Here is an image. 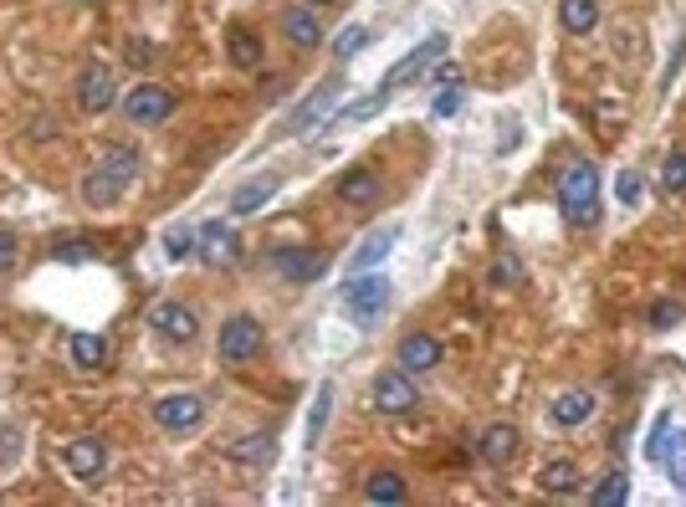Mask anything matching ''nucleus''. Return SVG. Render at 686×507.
Returning <instances> with one entry per match:
<instances>
[{"instance_id": "nucleus-1", "label": "nucleus", "mask_w": 686, "mask_h": 507, "mask_svg": "<svg viewBox=\"0 0 686 507\" xmlns=\"http://www.w3.org/2000/svg\"><path fill=\"white\" fill-rule=\"evenodd\" d=\"M559 205H564V221L569 226H594L599 221V175L594 164H569L559 175Z\"/></svg>"}, {"instance_id": "nucleus-2", "label": "nucleus", "mask_w": 686, "mask_h": 507, "mask_svg": "<svg viewBox=\"0 0 686 507\" xmlns=\"http://www.w3.org/2000/svg\"><path fill=\"white\" fill-rule=\"evenodd\" d=\"M343 313H349L354 323H374L384 313V303H390V282H384L374 267L369 272H354L349 282H343Z\"/></svg>"}, {"instance_id": "nucleus-3", "label": "nucleus", "mask_w": 686, "mask_h": 507, "mask_svg": "<svg viewBox=\"0 0 686 507\" xmlns=\"http://www.w3.org/2000/svg\"><path fill=\"white\" fill-rule=\"evenodd\" d=\"M262 344H267L262 318L236 313V318L221 323V344H216V354H221V364H251L256 354H262Z\"/></svg>"}, {"instance_id": "nucleus-4", "label": "nucleus", "mask_w": 686, "mask_h": 507, "mask_svg": "<svg viewBox=\"0 0 686 507\" xmlns=\"http://www.w3.org/2000/svg\"><path fill=\"white\" fill-rule=\"evenodd\" d=\"M169 113H175V93L159 88V82H139V88L123 98V118L139 123V129H154V123H164Z\"/></svg>"}, {"instance_id": "nucleus-5", "label": "nucleus", "mask_w": 686, "mask_h": 507, "mask_svg": "<svg viewBox=\"0 0 686 507\" xmlns=\"http://www.w3.org/2000/svg\"><path fill=\"white\" fill-rule=\"evenodd\" d=\"M205 420V400L200 395H159L154 400V426L159 431H169V436H185V431H195Z\"/></svg>"}, {"instance_id": "nucleus-6", "label": "nucleus", "mask_w": 686, "mask_h": 507, "mask_svg": "<svg viewBox=\"0 0 686 507\" xmlns=\"http://www.w3.org/2000/svg\"><path fill=\"white\" fill-rule=\"evenodd\" d=\"M415 379H410V369H384L379 379H374V410L379 415H405V410H415Z\"/></svg>"}, {"instance_id": "nucleus-7", "label": "nucleus", "mask_w": 686, "mask_h": 507, "mask_svg": "<svg viewBox=\"0 0 686 507\" xmlns=\"http://www.w3.org/2000/svg\"><path fill=\"white\" fill-rule=\"evenodd\" d=\"M62 461H67V472H72L77 482H98L103 467H108V446H103L98 436H77V441L62 446Z\"/></svg>"}, {"instance_id": "nucleus-8", "label": "nucleus", "mask_w": 686, "mask_h": 507, "mask_svg": "<svg viewBox=\"0 0 686 507\" xmlns=\"http://www.w3.org/2000/svg\"><path fill=\"white\" fill-rule=\"evenodd\" d=\"M149 328H154L159 338H169V344H190V338L200 333V318H195L190 303H154Z\"/></svg>"}, {"instance_id": "nucleus-9", "label": "nucleus", "mask_w": 686, "mask_h": 507, "mask_svg": "<svg viewBox=\"0 0 686 507\" xmlns=\"http://www.w3.org/2000/svg\"><path fill=\"white\" fill-rule=\"evenodd\" d=\"M118 98V82H113V72L103 67V62H93V67H82V77H77V108L82 113H108V103Z\"/></svg>"}, {"instance_id": "nucleus-10", "label": "nucleus", "mask_w": 686, "mask_h": 507, "mask_svg": "<svg viewBox=\"0 0 686 507\" xmlns=\"http://www.w3.org/2000/svg\"><path fill=\"white\" fill-rule=\"evenodd\" d=\"M272 267L287 282H318L328 272V257L323 251H303V246H282V251H272Z\"/></svg>"}, {"instance_id": "nucleus-11", "label": "nucleus", "mask_w": 686, "mask_h": 507, "mask_svg": "<svg viewBox=\"0 0 686 507\" xmlns=\"http://www.w3.org/2000/svg\"><path fill=\"white\" fill-rule=\"evenodd\" d=\"M441 57H446V36L420 41V47H415V52H410V57L390 72V77H384L379 88H384V93H395V88H405V82H415V77H420V67H431V62H441Z\"/></svg>"}, {"instance_id": "nucleus-12", "label": "nucleus", "mask_w": 686, "mask_h": 507, "mask_svg": "<svg viewBox=\"0 0 686 507\" xmlns=\"http://www.w3.org/2000/svg\"><path fill=\"white\" fill-rule=\"evenodd\" d=\"M338 88H343V82L338 77H328L323 82V88H313V98L303 103V108H297L287 123H282V134H313L318 129V123H323V113H328V103L338 98Z\"/></svg>"}, {"instance_id": "nucleus-13", "label": "nucleus", "mask_w": 686, "mask_h": 507, "mask_svg": "<svg viewBox=\"0 0 686 507\" xmlns=\"http://www.w3.org/2000/svg\"><path fill=\"white\" fill-rule=\"evenodd\" d=\"M395 359H400V369H410V374L436 369V364H441V338H431V333H410V338H400Z\"/></svg>"}, {"instance_id": "nucleus-14", "label": "nucleus", "mask_w": 686, "mask_h": 507, "mask_svg": "<svg viewBox=\"0 0 686 507\" xmlns=\"http://www.w3.org/2000/svg\"><path fill=\"white\" fill-rule=\"evenodd\" d=\"M282 36L292 41V47H303V52L323 47V26H318V16L303 11V6H287V11H282Z\"/></svg>"}, {"instance_id": "nucleus-15", "label": "nucleus", "mask_w": 686, "mask_h": 507, "mask_svg": "<svg viewBox=\"0 0 686 507\" xmlns=\"http://www.w3.org/2000/svg\"><path fill=\"white\" fill-rule=\"evenodd\" d=\"M98 169H103V175H113V180L128 190V185L139 180V169H144V154L128 149V144H108V149L98 154Z\"/></svg>"}, {"instance_id": "nucleus-16", "label": "nucleus", "mask_w": 686, "mask_h": 507, "mask_svg": "<svg viewBox=\"0 0 686 507\" xmlns=\"http://www.w3.org/2000/svg\"><path fill=\"white\" fill-rule=\"evenodd\" d=\"M200 257L210 262V267H221V262H236V231L226 226V221H210V226H200Z\"/></svg>"}, {"instance_id": "nucleus-17", "label": "nucleus", "mask_w": 686, "mask_h": 507, "mask_svg": "<svg viewBox=\"0 0 686 507\" xmlns=\"http://www.w3.org/2000/svg\"><path fill=\"white\" fill-rule=\"evenodd\" d=\"M594 415V395L589 390H569V395H559V400H553L548 405V420H553V426H584V420Z\"/></svg>"}, {"instance_id": "nucleus-18", "label": "nucleus", "mask_w": 686, "mask_h": 507, "mask_svg": "<svg viewBox=\"0 0 686 507\" xmlns=\"http://www.w3.org/2000/svg\"><path fill=\"white\" fill-rule=\"evenodd\" d=\"M518 426H487V436H482V461L487 467H507L512 456H518Z\"/></svg>"}, {"instance_id": "nucleus-19", "label": "nucleus", "mask_w": 686, "mask_h": 507, "mask_svg": "<svg viewBox=\"0 0 686 507\" xmlns=\"http://www.w3.org/2000/svg\"><path fill=\"white\" fill-rule=\"evenodd\" d=\"M67 354H72V364L77 369H103L108 364V338L103 333H72V344H67Z\"/></svg>"}, {"instance_id": "nucleus-20", "label": "nucleus", "mask_w": 686, "mask_h": 507, "mask_svg": "<svg viewBox=\"0 0 686 507\" xmlns=\"http://www.w3.org/2000/svg\"><path fill=\"white\" fill-rule=\"evenodd\" d=\"M395 236H400V226H384V231H374L359 251H354V262H349V272H369V267H379L384 257L395 251Z\"/></svg>"}, {"instance_id": "nucleus-21", "label": "nucleus", "mask_w": 686, "mask_h": 507, "mask_svg": "<svg viewBox=\"0 0 686 507\" xmlns=\"http://www.w3.org/2000/svg\"><path fill=\"white\" fill-rule=\"evenodd\" d=\"M277 185H282L277 175H262V180H246V185H241V190L231 195V210H236V216H251V210H262V205H267V200L277 195Z\"/></svg>"}, {"instance_id": "nucleus-22", "label": "nucleus", "mask_w": 686, "mask_h": 507, "mask_svg": "<svg viewBox=\"0 0 686 507\" xmlns=\"http://www.w3.org/2000/svg\"><path fill=\"white\" fill-rule=\"evenodd\" d=\"M226 52H231V62L236 67H262V36L256 31H246V26H231V36H226Z\"/></svg>"}, {"instance_id": "nucleus-23", "label": "nucleus", "mask_w": 686, "mask_h": 507, "mask_svg": "<svg viewBox=\"0 0 686 507\" xmlns=\"http://www.w3.org/2000/svg\"><path fill=\"white\" fill-rule=\"evenodd\" d=\"M559 21H564L569 36H589V31L599 26V6H594V0H564V6H559Z\"/></svg>"}, {"instance_id": "nucleus-24", "label": "nucleus", "mask_w": 686, "mask_h": 507, "mask_svg": "<svg viewBox=\"0 0 686 507\" xmlns=\"http://www.w3.org/2000/svg\"><path fill=\"white\" fill-rule=\"evenodd\" d=\"M338 195L349 205H374L379 200V180L369 175V169H349V175L338 180Z\"/></svg>"}, {"instance_id": "nucleus-25", "label": "nucleus", "mask_w": 686, "mask_h": 507, "mask_svg": "<svg viewBox=\"0 0 686 507\" xmlns=\"http://www.w3.org/2000/svg\"><path fill=\"white\" fill-rule=\"evenodd\" d=\"M543 492H553V497H564V492H579V467H574V461H548V467H543Z\"/></svg>"}, {"instance_id": "nucleus-26", "label": "nucleus", "mask_w": 686, "mask_h": 507, "mask_svg": "<svg viewBox=\"0 0 686 507\" xmlns=\"http://www.w3.org/2000/svg\"><path fill=\"white\" fill-rule=\"evenodd\" d=\"M364 497L369 502H405V477L400 472H369V482H364Z\"/></svg>"}, {"instance_id": "nucleus-27", "label": "nucleus", "mask_w": 686, "mask_h": 507, "mask_svg": "<svg viewBox=\"0 0 686 507\" xmlns=\"http://www.w3.org/2000/svg\"><path fill=\"white\" fill-rule=\"evenodd\" d=\"M328 415H333V385L323 379V385H318V395H313V410H308V446H318V441H323Z\"/></svg>"}, {"instance_id": "nucleus-28", "label": "nucleus", "mask_w": 686, "mask_h": 507, "mask_svg": "<svg viewBox=\"0 0 686 507\" xmlns=\"http://www.w3.org/2000/svg\"><path fill=\"white\" fill-rule=\"evenodd\" d=\"M118 195H123V185L113 175H103V169H93V175L82 180V200H88V205H113Z\"/></svg>"}, {"instance_id": "nucleus-29", "label": "nucleus", "mask_w": 686, "mask_h": 507, "mask_svg": "<svg viewBox=\"0 0 686 507\" xmlns=\"http://www.w3.org/2000/svg\"><path fill=\"white\" fill-rule=\"evenodd\" d=\"M625 497H630V477H625V472H610L605 482H599V487L589 492V502H594V507H620Z\"/></svg>"}, {"instance_id": "nucleus-30", "label": "nucleus", "mask_w": 686, "mask_h": 507, "mask_svg": "<svg viewBox=\"0 0 686 507\" xmlns=\"http://www.w3.org/2000/svg\"><path fill=\"white\" fill-rule=\"evenodd\" d=\"M226 456L231 461H251V467H256V461H272V436H241Z\"/></svg>"}, {"instance_id": "nucleus-31", "label": "nucleus", "mask_w": 686, "mask_h": 507, "mask_svg": "<svg viewBox=\"0 0 686 507\" xmlns=\"http://www.w3.org/2000/svg\"><path fill=\"white\" fill-rule=\"evenodd\" d=\"M666 441H671V451H661V467L671 472V482L686 487V431H671Z\"/></svg>"}, {"instance_id": "nucleus-32", "label": "nucleus", "mask_w": 686, "mask_h": 507, "mask_svg": "<svg viewBox=\"0 0 686 507\" xmlns=\"http://www.w3.org/2000/svg\"><path fill=\"white\" fill-rule=\"evenodd\" d=\"M195 246H200V231H190V226H175V231L164 236L169 262H185V257H195Z\"/></svg>"}, {"instance_id": "nucleus-33", "label": "nucleus", "mask_w": 686, "mask_h": 507, "mask_svg": "<svg viewBox=\"0 0 686 507\" xmlns=\"http://www.w3.org/2000/svg\"><path fill=\"white\" fill-rule=\"evenodd\" d=\"M487 277H492V287H518L523 282V262L518 257H497Z\"/></svg>"}, {"instance_id": "nucleus-34", "label": "nucleus", "mask_w": 686, "mask_h": 507, "mask_svg": "<svg viewBox=\"0 0 686 507\" xmlns=\"http://www.w3.org/2000/svg\"><path fill=\"white\" fill-rule=\"evenodd\" d=\"M661 185H666V190H686V154H681V149L666 154V164H661Z\"/></svg>"}, {"instance_id": "nucleus-35", "label": "nucleus", "mask_w": 686, "mask_h": 507, "mask_svg": "<svg viewBox=\"0 0 686 507\" xmlns=\"http://www.w3.org/2000/svg\"><path fill=\"white\" fill-rule=\"evenodd\" d=\"M364 41H369V31H364V26H349V31H343V36L333 41V57H338V62H349V57L364 47Z\"/></svg>"}, {"instance_id": "nucleus-36", "label": "nucleus", "mask_w": 686, "mask_h": 507, "mask_svg": "<svg viewBox=\"0 0 686 507\" xmlns=\"http://www.w3.org/2000/svg\"><path fill=\"white\" fill-rule=\"evenodd\" d=\"M431 108H436L441 118H456V113L466 108V93H461V88H446V93H436V103H431Z\"/></svg>"}, {"instance_id": "nucleus-37", "label": "nucleus", "mask_w": 686, "mask_h": 507, "mask_svg": "<svg viewBox=\"0 0 686 507\" xmlns=\"http://www.w3.org/2000/svg\"><path fill=\"white\" fill-rule=\"evenodd\" d=\"M88 257H93L88 241H77V236H72V241H57V262H88Z\"/></svg>"}, {"instance_id": "nucleus-38", "label": "nucleus", "mask_w": 686, "mask_h": 507, "mask_svg": "<svg viewBox=\"0 0 686 507\" xmlns=\"http://www.w3.org/2000/svg\"><path fill=\"white\" fill-rule=\"evenodd\" d=\"M681 323V303H651V328H676Z\"/></svg>"}, {"instance_id": "nucleus-39", "label": "nucleus", "mask_w": 686, "mask_h": 507, "mask_svg": "<svg viewBox=\"0 0 686 507\" xmlns=\"http://www.w3.org/2000/svg\"><path fill=\"white\" fill-rule=\"evenodd\" d=\"M615 195H620L625 205H635L640 195H646V185H640V175H630V169H625V175L615 180Z\"/></svg>"}, {"instance_id": "nucleus-40", "label": "nucleus", "mask_w": 686, "mask_h": 507, "mask_svg": "<svg viewBox=\"0 0 686 507\" xmlns=\"http://www.w3.org/2000/svg\"><path fill=\"white\" fill-rule=\"evenodd\" d=\"M666 436H671V415H656V431H651V461H661V451H666Z\"/></svg>"}, {"instance_id": "nucleus-41", "label": "nucleus", "mask_w": 686, "mask_h": 507, "mask_svg": "<svg viewBox=\"0 0 686 507\" xmlns=\"http://www.w3.org/2000/svg\"><path fill=\"white\" fill-rule=\"evenodd\" d=\"M16 257H21V236L0 231V272H6V267H16Z\"/></svg>"}, {"instance_id": "nucleus-42", "label": "nucleus", "mask_w": 686, "mask_h": 507, "mask_svg": "<svg viewBox=\"0 0 686 507\" xmlns=\"http://www.w3.org/2000/svg\"><path fill=\"white\" fill-rule=\"evenodd\" d=\"M456 77H461V67H451V62H441V67H436V82H446V88H451Z\"/></svg>"}, {"instance_id": "nucleus-43", "label": "nucleus", "mask_w": 686, "mask_h": 507, "mask_svg": "<svg viewBox=\"0 0 686 507\" xmlns=\"http://www.w3.org/2000/svg\"><path fill=\"white\" fill-rule=\"evenodd\" d=\"M308 6H328V0H308Z\"/></svg>"}]
</instances>
